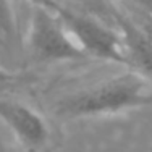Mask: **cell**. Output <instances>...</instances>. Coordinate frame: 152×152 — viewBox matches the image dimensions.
<instances>
[{
  "label": "cell",
  "instance_id": "cell-1",
  "mask_svg": "<svg viewBox=\"0 0 152 152\" xmlns=\"http://www.w3.org/2000/svg\"><path fill=\"white\" fill-rule=\"evenodd\" d=\"M144 107H152V83L128 70L63 97L57 104L55 113L61 118L83 120L112 117Z\"/></svg>",
  "mask_w": 152,
  "mask_h": 152
},
{
  "label": "cell",
  "instance_id": "cell-2",
  "mask_svg": "<svg viewBox=\"0 0 152 152\" xmlns=\"http://www.w3.org/2000/svg\"><path fill=\"white\" fill-rule=\"evenodd\" d=\"M23 49L39 63H60L88 58L55 13L34 7L26 37L23 39Z\"/></svg>",
  "mask_w": 152,
  "mask_h": 152
},
{
  "label": "cell",
  "instance_id": "cell-3",
  "mask_svg": "<svg viewBox=\"0 0 152 152\" xmlns=\"http://www.w3.org/2000/svg\"><path fill=\"white\" fill-rule=\"evenodd\" d=\"M55 15L88 58H97L128 66L125 45L118 29L63 5H60Z\"/></svg>",
  "mask_w": 152,
  "mask_h": 152
},
{
  "label": "cell",
  "instance_id": "cell-4",
  "mask_svg": "<svg viewBox=\"0 0 152 152\" xmlns=\"http://www.w3.org/2000/svg\"><path fill=\"white\" fill-rule=\"evenodd\" d=\"M113 16L126 52L128 68L152 83V13L129 3Z\"/></svg>",
  "mask_w": 152,
  "mask_h": 152
},
{
  "label": "cell",
  "instance_id": "cell-5",
  "mask_svg": "<svg viewBox=\"0 0 152 152\" xmlns=\"http://www.w3.org/2000/svg\"><path fill=\"white\" fill-rule=\"evenodd\" d=\"M0 121L26 149H39L49 141V126L41 113L29 105L0 97Z\"/></svg>",
  "mask_w": 152,
  "mask_h": 152
},
{
  "label": "cell",
  "instance_id": "cell-6",
  "mask_svg": "<svg viewBox=\"0 0 152 152\" xmlns=\"http://www.w3.org/2000/svg\"><path fill=\"white\" fill-rule=\"evenodd\" d=\"M23 50V39L12 0H0V58H15Z\"/></svg>",
  "mask_w": 152,
  "mask_h": 152
},
{
  "label": "cell",
  "instance_id": "cell-7",
  "mask_svg": "<svg viewBox=\"0 0 152 152\" xmlns=\"http://www.w3.org/2000/svg\"><path fill=\"white\" fill-rule=\"evenodd\" d=\"M28 2L34 8H42V10H47V12H52V13H55L60 8V3L57 0H28Z\"/></svg>",
  "mask_w": 152,
  "mask_h": 152
},
{
  "label": "cell",
  "instance_id": "cell-8",
  "mask_svg": "<svg viewBox=\"0 0 152 152\" xmlns=\"http://www.w3.org/2000/svg\"><path fill=\"white\" fill-rule=\"evenodd\" d=\"M16 78H18L16 73H13V71L7 70V68H3L2 65H0V84H5V83L15 81Z\"/></svg>",
  "mask_w": 152,
  "mask_h": 152
},
{
  "label": "cell",
  "instance_id": "cell-9",
  "mask_svg": "<svg viewBox=\"0 0 152 152\" xmlns=\"http://www.w3.org/2000/svg\"><path fill=\"white\" fill-rule=\"evenodd\" d=\"M129 3H133V5H136V7H139V8L152 13V0H129Z\"/></svg>",
  "mask_w": 152,
  "mask_h": 152
},
{
  "label": "cell",
  "instance_id": "cell-10",
  "mask_svg": "<svg viewBox=\"0 0 152 152\" xmlns=\"http://www.w3.org/2000/svg\"><path fill=\"white\" fill-rule=\"evenodd\" d=\"M0 152H15V151L10 149V147L7 146V144H3L2 141H0Z\"/></svg>",
  "mask_w": 152,
  "mask_h": 152
},
{
  "label": "cell",
  "instance_id": "cell-11",
  "mask_svg": "<svg viewBox=\"0 0 152 152\" xmlns=\"http://www.w3.org/2000/svg\"><path fill=\"white\" fill-rule=\"evenodd\" d=\"M2 63H3V61H2V58H0V65H2ZM2 66H3V65H2Z\"/></svg>",
  "mask_w": 152,
  "mask_h": 152
}]
</instances>
